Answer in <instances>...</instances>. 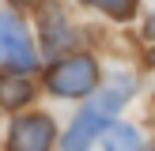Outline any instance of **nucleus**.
Wrapping results in <instances>:
<instances>
[{
  "mask_svg": "<svg viewBox=\"0 0 155 151\" xmlns=\"http://www.w3.org/2000/svg\"><path fill=\"white\" fill-rule=\"evenodd\" d=\"M98 83V68L91 57H64L45 72V87L61 98H80V95H91Z\"/></svg>",
  "mask_w": 155,
  "mask_h": 151,
  "instance_id": "f257e3e1",
  "label": "nucleus"
},
{
  "mask_svg": "<svg viewBox=\"0 0 155 151\" xmlns=\"http://www.w3.org/2000/svg\"><path fill=\"white\" fill-rule=\"evenodd\" d=\"M0 60H4L15 76L38 68V53H34V45H30V34L19 23V15H12V11L0 15Z\"/></svg>",
  "mask_w": 155,
  "mask_h": 151,
  "instance_id": "f03ea898",
  "label": "nucleus"
},
{
  "mask_svg": "<svg viewBox=\"0 0 155 151\" xmlns=\"http://www.w3.org/2000/svg\"><path fill=\"white\" fill-rule=\"evenodd\" d=\"M53 121L42 117V113H30V117H19L12 125V136H8V151H49L53 147Z\"/></svg>",
  "mask_w": 155,
  "mask_h": 151,
  "instance_id": "7ed1b4c3",
  "label": "nucleus"
},
{
  "mask_svg": "<svg viewBox=\"0 0 155 151\" xmlns=\"http://www.w3.org/2000/svg\"><path fill=\"white\" fill-rule=\"evenodd\" d=\"M102 128H110V117H106L98 106H87V110L72 121V128L64 132V143H61V147L64 151H87L91 140H95V132H102Z\"/></svg>",
  "mask_w": 155,
  "mask_h": 151,
  "instance_id": "20e7f679",
  "label": "nucleus"
},
{
  "mask_svg": "<svg viewBox=\"0 0 155 151\" xmlns=\"http://www.w3.org/2000/svg\"><path fill=\"white\" fill-rule=\"evenodd\" d=\"M42 42H45V53H61L72 45V27H68V19L57 8H49L42 15Z\"/></svg>",
  "mask_w": 155,
  "mask_h": 151,
  "instance_id": "39448f33",
  "label": "nucleus"
},
{
  "mask_svg": "<svg viewBox=\"0 0 155 151\" xmlns=\"http://www.w3.org/2000/svg\"><path fill=\"white\" fill-rule=\"evenodd\" d=\"M30 83L27 79H19L15 72H8V76H0V106H8V110H15V106H23V102H30Z\"/></svg>",
  "mask_w": 155,
  "mask_h": 151,
  "instance_id": "423d86ee",
  "label": "nucleus"
},
{
  "mask_svg": "<svg viewBox=\"0 0 155 151\" xmlns=\"http://www.w3.org/2000/svg\"><path fill=\"white\" fill-rule=\"evenodd\" d=\"M102 147L106 151H136L140 147V136H136L133 125H110L102 136Z\"/></svg>",
  "mask_w": 155,
  "mask_h": 151,
  "instance_id": "0eeeda50",
  "label": "nucleus"
},
{
  "mask_svg": "<svg viewBox=\"0 0 155 151\" xmlns=\"http://www.w3.org/2000/svg\"><path fill=\"white\" fill-rule=\"evenodd\" d=\"M83 4H91V8H102V11L117 15V19H129V15L136 11V0H83Z\"/></svg>",
  "mask_w": 155,
  "mask_h": 151,
  "instance_id": "6e6552de",
  "label": "nucleus"
},
{
  "mask_svg": "<svg viewBox=\"0 0 155 151\" xmlns=\"http://www.w3.org/2000/svg\"><path fill=\"white\" fill-rule=\"evenodd\" d=\"M148 30H151V38H155V19H151V23H148Z\"/></svg>",
  "mask_w": 155,
  "mask_h": 151,
  "instance_id": "1a4fd4ad",
  "label": "nucleus"
},
{
  "mask_svg": "<svg viewBox=\"0 0 155 151\" xmlns=\"http://www.w3.org/2000/svg\"><path fill=\"white\" fill-rule=\"evenodd\" d=\"M151 64H155V53H151Z\"/></svg>",
  "mask_w": 155,
  "mask_h": 151,
  "instance_id": "9d476101",
  "label": "nucleus"
},
{
  "mask_svg": "<svg viewBox=\"0 0 155 151\" xmlns=\"http://www.w3.org/2000/svg\"><path fill=\"white\" fill-rule=\"evenodd\" d=\"M19 4H27V0H19Z\"/></svg>",
  "mask_w": 155,
  "mask_h": 151,
  "instance_id": "9b49d317",
  "label": "nucleus"
}]
</instances>
